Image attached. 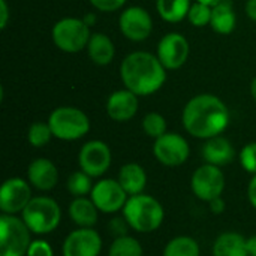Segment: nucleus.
<instances>
[{
    "mask_svg": "<svg viewBox=\"0 0 256 256\" xmlns=\"http://www.w3.org/2000/svg\"><path fill=\"white\" fill-rule=\"evenodd\" d=\"M183 126L195 138L210 140L220 135L230 124V111L214 94H198L183 110Z\"/></svg>",
    "mask_w": 256,
    "mask_h": 256,
    "instance_id": "f257e3e1",
    "label": "nucleus"
},
{
    "mask_svg": "<svg viewBox=\"0 0 256 256\" xmlns=\"http://www.w3.org/2000/svg\"><path fill=\"white\" fill-rule=\"evenodd\" d=\"M120 76L128 90L136 96H148L165 84L166 69L159 57L146 51H135L122 62Z\"/></svg>",
    "mask_w": 256,
    "mask_h": 256,
    "instance_id": "f03ea898",
    "label": "nucleus"
},
{
    "mask_svg": "<svg viewBox=\"0 0 256 256\" xmlns=\"http://www.w3.org/2000/svg\"><path fill=\"white\" fill-rule=\"evenodd\" d=\"M122 216L129 224L130 230L150 234L159 230L165 220V210L164 206L148 194L132 195L128 198Z\"/></svg>",
    "mask_w": 256,
    "mask_h": 256,
    "instance_id": "7ed1b4c3",
    "label": "nucleus"
},
{
    "mask_svg": "<svg viewBox=\"0 0 256 256\" xmlns=\"http://www.w3.org/2000/svg\"><path fill=\"white\" fill-rule=\"evenodd\" d=\"M21 218L33 234L46 236L58 228L62 222V208L54 198L44 195L33 196L22 210Z\"/></svg>",
    "mask_w": 256,
    "mask_h": 256,
    "instance_id": "20e7f679",
    "label": "nucleus"
},
{
    "mask_svg": "<svg viewBox=\"0 0 256 256\" xmlns=\"http://www.w3.org/2000/svg\"><path fill=\"white\" fill-rule=\"evenodd\" d=\"M32 231L18 214H0V256H26Z\"/></svg>",
    "mask_w": 256,
    "mask_h": 256,
    "instance_id": "39448f33",
    "label": "nucleus"
},
{
    "mask_svg": "<svg viewBox=\"0 0 256 256\" xmlns=\"http://www.w3.org/2000/svg\"><path fill=\"white\" fill-rule=\"evenodd\" d=\"M48 124L54 138L62 141H76L90 130V120L87 114L75 106L56 108L48 118Z\"/></svg>",
    "mask_w": 256,
    "mask_h": 256,
    "instance_id": "423d86ee",
    "label": "nucleus"
},
{
    "mask_svg": "<svg viewBox=\"0 0 256 256\" xmlns=\"http://www.w3.org/2000/svg\"><path fill=\"white\" fill-rule=\"evenodd\" d=\"M90 28L84 20L63 18L52 27V40L56 46L64 52H80L88 45Z\"/></svg>",
    "mask_w": 256,
    "mask_h": 256,
    "instance_id": "0eeeda50",
    "label": "nucleus"
},
{
    "mask_svg": "<svg viewBox=\"0 0 256 256\" xmlns=\"http://www.w3.org/2000/svg\"><path fill=\"white\" fill-rule=\"evenodd\" d=\"M226 180L222 168L210 164H204L200 168H196L190 178V189L194 195L206 202H210L212 200L222 196Z\"/></svg>",
    "mask_w": 256,
    "mask_h": 256,
    "instance_id": "6e6552de",
    "label": "nucleus"
},
{
    "mask_svg": "<svg viewBox=\"0 0 256 256\" xmlns=\"http://www.w3.org/2000/svg\"><path fill=\"white\" fill-rule=\"evenodd\" d=\"M92 201L96 204L98 210L104 214H116L123 210L129 195L116 178H100L94 183L92 194Z\"/></svg>",
    "mask_w": 256,
    "mask_h": 256,
    "instance_id": "1a4fd4ad",
    "label": "nucleus"
},
{
    "mask_svg": "<svg viewBox=\"0 0 256 256\" xmlns=\"http://www.w3.org/2000/svg\"><path fill=\"white\" fill-rule=\"evenodd\" d=\"M153 154L164 166L176 168L183 165L190 156L189 142L176 132H166L160 138L154 140Z\"/></svg>",
    "mask_w": 256,
    "mask_h": 256,
    "instance_id": "9d476101",
    "label": "nucleus"
},
{
    "mask_svg": "<svg viewBox=\"0 0 256 256\" xmlns=\"http://www.w3.org/2000/svg\"><path fill=\"white\" fill-rule=\"evenodd\" d=\"M111 148L100 140L86 142L78 153V165L86 174L93 178L102 177L111 166Z\"/></svg>",
    "mask_w": 256,
    "mask_h": 256,
    "instance_id": "9b49d317",
    "label": "nucleus"
},
{
    "mask_svg": "<svg viewBox=\"0 0 256 256\" xmlns=\"http://www.w3.org/2000/svg\"><path fill=\"white\" fill-rule=\"evenodd\" d=\"M32 200V184L21 177L8 178L0 188V210L4 214H21Z\"/></svg>",
    "mask_w": 256,
    "mask_h": 256,
    "instance_id": "f8f14e48",
    "label": "nucleus"
},
{
    "mask_svg": "<svg viewBox=\"0 0 256 256\" xmlns=\"http://www.w3.org/2000/svg\"><path fill=\"white\" fill-rule=\"evenodd\" d=\"M102 246V237L94 228H76L66 236L62 246V255L99 256Z\"/></svg>",
    "mask_w": 256,
    "mask_h": 256,
    "instance_id": "ddd939ff",
    "label": "nucleus"
},
{
    "mask_svg": "<svg viewBox=\"0 0 256 256\" xmlns=\"http://www.w3.org/2000/svg\"><path fill=\"white\" fill-rule=\"evenodd\" d=\"M118 26L122 33L134 42H141L147 39L153 28V21L150 14L141 6H130L124 9L118 18Z\"/></svg>",
    "mask_w": 256,
    "mask_h": 256,
    "instance_id": "4468645a",
    "label": "nucleus"
},
{
    "mask_svg": "<svg viewBox=\"0 0 256 256\" xmlns=\"http://www.w3.org/2000/svg\"><path fill=\"white\" fill-rule=\"evenodd\" d=\"M158 57L165 69L182 68L189 57V42L180 33L165 34L158 46Z\"/></svg>",
    "mask_w": 256,
    "mask_h": 256,
    "instance_id": "2eb2a0df",
    "label": "nucleus"
},
{
    "mask_svg": "<svg viewBox=\"0 0 256 256\" xmlns=\"http://www.w3.org/2000/svg\"><path fill=\"white\" fill-rule=\"evenodd\" d=\"M27 180L32 188L40 192H50L58 183V170L52 160L46 158H38L32 160L27 168Z\"/></svg>",
    "mask_w": 256,
    "mask_h": 256,
    "instance_id": "dca6fc26",
    "label": "nucleus"
},
{
    "mask_svg": "<svg viewBox=\"0 0 256 256\" xmlns=\"http://www.w3.org/2000/svg\"><path fill=\"white\" fill-rule=\"evenodd\" d=\"M138 111V98L134 92L123 88L114 92L106 100V114L114 122H129Z\"/></svg>",
    "mask_w": 256,
    "mask_h": 256,
    "instance_id": "f3484780",
    "label": "nucleus"
},
{
    "mask_svg": "<svg viewBox=\"0 0 256 256\" xmlns=\"http://www.w3.org/2000/svg\"><path fill=\"white\" fill-rule=\"evenodd\" d=\"M201 154H202L206 164L216 165V166L222 168L225 165H230L234 160L236 150H234L232 144L230 142V140L218 135L210 140H206Z\"/></svg>",
    "mask_w": 256,
    "mask_h": 256,
    "instance_id": "a211bd4d",
    "label": "nucleus"
},
{
    "mask_svg": "<svg viewBox=\"0 0 256 256\" xmlns=\"http://www.w3.org/2000/svg\"><path fill=\"white\" fill-rule=\"evenodd\" d=\"M69 218L78 228H93L99 219V210L88 196L74 198L68 207Z\"/></svg>",
    "mask_w": 256,
    "mask_h": 256,
    "instance_id": "6ab92c4d",
    "label": "nucleus"
},
{
    "mask_svg": "<svg viewBox=\"0 0 256 256\" xmlns=\"http://www.w3.org/2000/svg\"><path fill=\"white\" fill-rule=\"evenodd\" d=\"M117 180L129 196L140 195L144 194V189L147 186V172L140 164L128 162L120 168Z\"/></svg>",
    "mask_w": 256,
    "mask_h": 256,
    "instance_id": "aec40b11",
    "label": "nucleus"
},
{
    "mask_svg": "<svg viewBox=\"0 0 256 256\" xmlns=\"http://www.w3.org/2000/svg\"><path fill=\"white\" fill-rule=\"evenodd\" d=\"M212 254L213 256H249L248 238L236 231L222 232L214 240Z\"/></svg>",
    "mask_w": 256,
    "mask_h": 256,
    "instance_id": "412c9836",
    "label": "nucleus"
},
{
    "mask_svg": "<svg viewBox=\"0 0 256 256\" xmlns=\"http://www.w3.org/2000/svg\"><path fill=\"white\" fill-rule=\"evenodd\" d=\"M87 51H88L92 62L99 64V66L110 64L114 58V54H116V48H114L112 40L104 33H93L90 36Z\"/></svg>",
    "mask_w": 256,
    "mask_h": 256,
    "instance_id": "4be33fe9",
    "label": "nucleus"
},
{
    "mask_svg": "<svg viewBox=\"0 0 256 256\" xmlns=\"http://www.w3.org/2000/svg\"><path fill=\"white\" fill-rule=\"evenodd\" d=\"M237 24V15L234 12L232 3L224 0L212 8V28L219 34H230Z\"/></svg>",
    "mask_w": 256,
    "mask_h": 256,
    "instance_id": "5701e85b",
    "label": "nucleus"
},
{
    "mask_svg": "<svg viewBox=\"0 0 256 256\" xmlns=\"http://www.w3.org/2000/svg\"><path fill=\"white\" fill-rule=\"evenodd\" d=\"M190 0H158L156 8L162 20L168 22H178L184 20L190 9Z\"/></svg>",
    "mask_w": 256,
    "mask_h": 256,
    "instance_id": "b1692460",
    "label": "nucleus"
},
{
    "mask_svg": "<svg viewBox=\"0 0 256 256\" xmlns=\"http://www.w3.org/2000/svg\"><path fill=\"white\" fill-rule=\"evenodd\" d=\"M201 249L195 238L189 236H178L171 238L165 248L162 256H200Z\"/></svg>",
    "mask_w": 256,
    "mask_h": 256,
    "instance_id": "393cba45",
    "label": "nucleus"
},
{
    "mask_svg": "<svg viewBox=\"0 0 256 256\" xmlns=\"http://www.w3.org/2000/svg\"><path fill=\"white\" fill-rule=\"evenodd\" d=\"M108 256H144V249L138 238L132 236H123L114 238L110 246Z\"/></svg>",
    "mask_w": 256,
    "mask_h": 256,
    "instance_id": "a878e982",
    "label": "nucleus"
},
{
    "mask_svg": "<svg viewBox=\"0 0 256 256\" xmlns=\"http://www.w3.org/2000/svg\"><path fill=\"white\" fill-rule=\"evenodd\" d=\"M93 186H94L93 177H90L88 174H86L82 170H78V171L72 172L68 177V180H66V189L75 198L87 196V195L90 196Z\"/></svg>",
    "mask_w": 256,
    "mask_h": 256,
    "instance_id": "bb28decb",
    "label": "nucleus"
},
{
    "mask_svg": "<svg viewBox=\"0 0 256 256\" xmlns=\"http://www.w3.org/2000/svg\"><path fill=\"white\" fill-rule=\"evenodd\" d=\"M52 132H51V128L48 123H44V122H36L33 123L30 128H28V134H27V140L30 142V146L36 147V148H40V147H45L51 138H52Z\"/></svg>",
    "mask_w": 256,
    "mask_h": 256,
    "instance_id": "cd10ccee",
    "label": "nucleus"
},
{
    "mask_svg": "<svg viewBox=\"0 0 256 256\" xmlns=\"http://www.w3.org/2000/svg\"><path fill=\"white\" fill-rule=\"evenodd\" d=\"M142 129L150 138H160L166 134V120L159 112H148L142 120Z\"/></svg>",
    "mask_w": 256,
    "mask_h": 256,
    "instance_id": "c85d7f7f",
    "label": "nucleus"
},
{
    "mask_svg": "<svg viewBox=\"0 0 256 256\" xmlns=\"http://www.w3.org/2000/svg\"><path fill=\"white\" fill-rule=\"evenodd\" d=\"M188 18L195 27L208 26L210 21H212V6L195 2V3H192V6L189 9Z\"/></svg>",
    "mask_w": 256,
    "mask_h": 256,
    "instance_id": "c756f323",
    "label": "nucleus"
},
{
    "mask_svg": "<svg viewBox=\"0 0 256 256\" xmlns=\"http://www.w3.org/2000/svg\"><path fill=\"white\" fill-rule=\"evenodd\" d=\"M240 164L243 170L252 176L256 174V142L246 144L240 152Z\"/></svg>",
    "mask_w": 256,
    "mask_h": 256,
    "instance_id": "7c9ffc66",
    "label": "nucleus"
},
{
    "mask_svg": "<svg viewBox=\"0 0 256 256\" xmlns=\"http://www.w3.org/2000/svg\"><path fill=\"white\" fill-rule=\"evenodd\" d=\"M26 256H54L51 244L44 238H36L32 242Z\"/></svg>",
    "mask_w": 256,
    "mask_h": 256,
    "instance_id": "2f4dec72",
    "label": "nucleus"
},
{
    "mask_svg": "<svg viewBox=\"0 0 256 256\" xmlns=\"http://www.w3.org/2000/svg\"><path fill=\"white\" fill-rule=\"evenodd\" d=\"M108 230H110V232L117 238V237L128 236V231L130 230V226H129V224L126 222V219L122 216V218H114V219L110 222Z\"/></svg>",
    "mask_w": 256,
    "mask_h": 256,
    "instance_id": "473e14b6",
    "label": "nucleus"
},
{
    "mask_svg": "<svg viewBox=\"0 0 256 256\" xmlns=\"http://www.w3.org/2000/svg\"><path fill=\"white\" fill-rule=\"evenodd\" d=\"M90 3L102 12H114L117 9H120L126 0H90Z\"/></svg>",
    "mask_w": 256,
    "mask_h": 256,
    "instance_id": "72a5a7b5",
    "label": "nucleus"
},
{
    "mask_svg": "<svg viewBox=\"0 0 256 256\" xmlns=\"http://www.w3.org/2000/svg\"><path fill=\"white\" fill-rule=\"evenodd\" d=\"M208 207H210V212L213 214H222L226 208V201L222 196H218L208 202Z\"/></svg>",
    "mask_w": 256,
    "mask_h": 256,
    "instance_id": "f704fd0d",
    "label": "nucleus"
},
{
    "mask_svg": "<svg viewBox=\"0 0 256 256\" xmlns=\"http://www.w3.org/2000/svg\"><path fill=\"white\" fill-rule=\"evenodd\" d=\"M248 200H249L250 206L256 210V174L252 176V178L248 184Z\"/></svg>",
    "mask_w": 256,
    "mask_h": 256,
    "instance_id": "c9c22d12",
    "label": "nucleus"
},
{
    "mask_svg": "<svg viewBox=\"0 0 256 256\" xmlns=\"http://www.w3.org/2000/svg\"><path fill=\"white\" fill-rule=\"evenodd\" d=\"M0 8H2V21H0V27L4 28L6 24H8V18H9V9H8L6 0H0Z\"/></svg>",
    "mask_w": 256,
    "mask_h": 256,
    "instance_id": "e433bc0d",
    "label": "nucleus"
},
{
    "mask_svg": "<svg viewBox=\"0 0 256 256\" xmlns=\"http://www.w3.org/2000/svg\"><path fill=\"white\" fill-rule=\"evenodd\" d=\"M246 14L250 20L256 21V0H248L246 3Z\"/></svg>",
    "mask_w": 256,
    "mask_h": 256,
    "instance_id": "4c0bfd02",
    "label": "nucleus"
},
{
    "mask_svg": "<svg viewBox=\"0 0 256 256\" xmlns=\"http://www.w3.org/2000/svg\"><path fill=\"white\" fill-rule=\"evenodd\" d=\"M248 252L249 256H256V236L248 238Z\"/></svg>",
    "mask_w": 256,
    "mask_h": 256,
    "instance_id": "58836bf2",
    "label": "nucleus"
},
{
    "mask_svg": "<svg viewBox=\"0 0 256 256\" xmlns=\"http://www.w3.org/2000/svg\"><path fill=\"white\" fill-rule=\"evenodd\" d=\"M195 2H200V3H204V4H208V6H216L218 3L224 2V0H195Z\"/></svg>",
    "mask_w": 256,
    "mask_h": 256,
    "instance_id": "ea45409f",
    "label": "nucleus"
},
{
    "mask_svg": "<svg viewBox=\"0 0 256 256\" xmlns=\"http://www.w3.org/2000/svg\"><path fill=\"white\" fill-rule=\"evenodd\" d=\"M82 20H84V21H86V24H87V26L90 27V26H92V22L94 21V16H93V15L90 14V15H87V16H84Z\"/></svg>",
    "mask_w": 256,
    "mask_h": 256,
    "instance_id": "a19ab883",
    "label": "nucleus"
},
{
    "mask_svg": "<svg viewBox=\"0 0 256 256\" xmlns=\"http://www.w3.org/2000/svg\"><path fill=\"white\" fill-rule=\"evenodd\" d=\"M250 92H252V96H254V99L256 100V76L254 78L252 84H250Z\"/></svg>",
    "mask_w": 256,
    "mask_h": 256,
    "instance_id": "79ce46f5",
    "label": "nucleus"
}]
</instances>
